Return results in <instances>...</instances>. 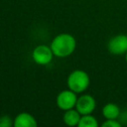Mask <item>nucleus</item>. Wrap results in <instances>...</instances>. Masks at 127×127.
Listing matches in <instances>:
<instances>
[{
	"label": "nucleus",
	"instance_id": "1",
	"mask_svg": "<svg viewBox=\"0 0 127 127\" xmlns=\"http://www.w3.org/2000/svg\"><path fill=\"white\" fill-rule=\"evenodd\" d=\"M50 47L54 53V56L58 58H65L74 52L76 42L74 37L70 34L63 33L53 39Z\"/></svg>",
	"mask_w": 127,
	"mask_h": 127
},
{
	"label": "nucleus",
	"instance_id": "2",
	"mask_svg": "<svg viewBox=\"0 0 127 127\" xmlns=\"http://www.w3.org/2000/svg\"><path fill=\"white\" fill-rule=\"evenodd\" d=\"M89 82V75L87 74V72L81 69H75L71 71L66 80L68 88L75 93H80L84 91L88 87Z\"/></svg>",
	"mask_w": 127,
	"mask_h": 127
},
{
	"label": "nucleus",
	"instance_id": "3",
	"mask_svg": "<svg viewBox=\"0 0 127 127\" xmlns=\"http://www.w3.org/2000/svg\"><path fill=\"white\" fill-rule=\"evenodd\" d=\"M76 93L68 88L67 90H63L58 94L56 102L60 109L65 111L73 108L76 104Z\"/></svg>",
	"mask_w": 127,
	"mask_h": 127
},
{
	"label": "nucleus",
	"instance_id": "4",
	"mask_svg": "<svg viewBox=\"0 0 127 127\" xmlns=\"http://www.w3.org/2000/svg\"><path fill=\"white\" fill-rule=\"evenodd\" d=\"M53 56H54V53L51 47H48L46 45L37 46L32 52V58L34 62L41 65L50 64L53 60Z\"/></svg>",
	"mask_w": 127,
	"mask_h": 127
},
{
	"label": "nucleus",
	"instance_id": "5",
	"mask_svg": "<svg viewBox=\"0 0 127 127\" xmlns=\"http://www.w3.org/2000/svg\"><path fill=\"white\" fill-rule=\"evenodd\" d=\"M108 51L113 55H123L127 53V36L117 35L112 37L107 45Z\"/></svg>",
	"mask_w": 127,
	"mask_h": 127
},
{
	"label": "nucleus",
	"instance_id": "6",
	"mask_svg": "<svg viewBox=\"0 0 127 127\" xmlns=\"http://www.w3.org/2000/svg\"><path fill=\"white\" fill-rule=\"evenodd\" d=\"M96 106L95 99L89 95V94H83L79 96L76 100L75 108L76 110L81 114V115H86V114H91Z\"/></svg>",
	"mask_w": 127,
	"mask_h": 127
},
{
	"label": "nucleus",
	"instance_id": "7",
	"mask_svg": "<svg viewBox=\"0 0 127 127\" xmlns=\"http://www.w3.org/2000/svg\"><path fill=\"white\" fill-rule=\"evenodd\" d=\"M38 123L35 117L27 112L18 114L13 121V126L15 127H36Z\"/></svg>",
	"mask_w": 127,
	"mask_h": 127
},
{
	"label": "nucleus",
	"instance_id": "8",
	"mask_svg": "<svg viewBox=\"0 0 127 127\" xmlns=\"http://www.w3.org/2000/svg\"><path fill=\"white\" fill-rule=\"evenodd\" d=\"M80 113L75 109H68L65 110L64 114V122L67 125V126H75L78 125V122L80 120Z\"/></svg>",
	"mask_w": 127,
	"mask_h": 127
},
{
	"label": "nucleus",
	"instance_id": "9",
	"mask_svg": "<svg viewBox=\"0 0 127 127\" xmlns=\"http://www.w3.org/2000/svg\"><path fill=\"white\" fill-rule=\"evenodd\" d=\"M102 114L106 119H117L120 116V108L114 103H107L102 108Z\"/></svg>",
	"mask_w": 127,
	"mask_h": 127
},
{
	"label": "nucleus",
	"instance_id": "10",
	"mask_svg": "<svg viewBox=\"0 0 127 127\" xmlns=\"http://www.w3.org/2000/svg\"><path fill=\"white\" fill-rule=\"evenodd\" d=\"M77 126L78 127H97L98 123L95 117H93L91 114H86L80 117V120Z\"/></svg>",
	"mask_w": 127,
	"mask_h": 127
},
{
	"label": "nucleus",
	"instance_id": "11",
	"mask_svg": "<svg viewBox=\"0 0 127 127\" xmlns=\"http://www.w3.org/2000/svg\"><path fill=\"white\" fill-rule=\"evenodd\" d=\"M121 123L117 121V119H106L102 123V127H120Z\"/></svg>",
	"mask_w": 127,
	"mask_h": 127
},
{
	"label": "nucleus",
	"instance_id": "12",
	"mask_svg": "<svg viewBox=\"0 0 127 127\" xmlns=\"http://www.w3.org/2000/svg\"><path fill=\"white\" fill-rule=\"evenodd\" d=\"M12 125L13 123L11 122V119L9 116H3L0 118V127H9Z\"/></svg>",
	"mask_w": 127,
	"mask_h": 127
},
{
	"label": "nucleus",
	"instance_id": "13",
	"mask_svg": "<svg viewBox=\"0 0 127 127\" xmlns=\"http://www.w3.org/2000/svg\"><path fill=\"white\" fill-rule=\"evenodd\" d=\"M125 55H126V56H125V60H126V63H127V53H126Z\"/></svg>",
	"mask_w": 127,
	"mask_h": 127
}]
</instances>
